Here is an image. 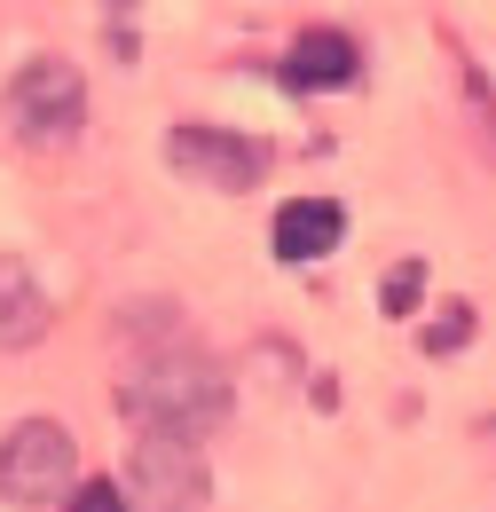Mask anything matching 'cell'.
Segmentation results:
<instances>
[{
	"label": "cell",
	"mask_w": 496,
	"mask_h": 512,
	"mask_svg": "<svg viewBox=\"0 0 496 512\" xmlns=\"http://www.w3.org/2000/svg\"><path fill=\"white\" fill-rule=\"evenodd\" d=\"M166 166L182 182H205V190L237 197L252 182H268V142L260 134H237V127H174L166 134Z\"/></svg>",
	"instance_id": "cell-5"
},
{
	"label": "cell",
	"mask_w": 496,
	"mask_h": 512,
	"mask_svg": "<svg viewBox=\"0 0 496 512\" xmlns=\"http://www.w3.org/2000/svg\"><path fill=\"white\" fill-rule=\"evenodd\" d=\"M79 489V442L56 418H16L0 434V505L16 512H56Z\"/></svg>",
	"instance_id": "cell-2"
},
{
	"label": "cell",
	"mask_w": 496,
	"mask_h": 512,
	"mask_svg": "<svg viewBox=\"0 0 496 512\" xmlns=\"http://www.w3.org/2000/svg\"><path fill=\"white\" fill-rule=\"evenodd\" d=\"M465 339H473V308L465 300H441L434 323H426V355H457Z\"/></svg>",
	"instance_id": "cell-10"
},
{
	"label": "cell",
	"mask_w": 496,
	"mask_h": 512,
	"mask_svg": "<svg viewBox=\"0 0 496 512\" xmlns=\"http://www.w3.org/2000/svg\"><path fill=\"white\" fill-rule=\"evenodd\" d=\"M355 71H363V48L339 24H308L284 48V87H300V95H339V87H355Z\"/></svg>",
	"instance_id": "cell-6"
},
{
	"label": "cell",
	"mask_w": 496,
	"mask_h": 512,
	"mask_svg": "<svg viewBox=\"0 0 496 512\" xmlns=\"http://www.w3.org/2000/svg\"><path fill=\"white\" fill-rule=\"evenodd\" d=\"M449 56H457V87H465V111H473V134L489 142V158H496V87L481 79V64L465 56V40H449Z\"/></svg>",
	"instance_id": "cell-9"
},
{
	"label": "cell",
	"mask_w": 496,
	"mask_h": 512,
	"mask_svg": "<svg viewBox=\"0 0 496 512\" xmlns=\"http://www.w3.org/2000/svg\"><path fill=\"white\" fill-rule=\"evenodd\" d=\"M63 512H134V505H126V481H79L63 497Z\"/></svg>",
	"instance_id": "cell-12"
},
{
	"label": "cell",
	"mask_w": 496,
	"mask_h": 512,
	"mask_svg": "<svg viewBox=\"0 0 496 512\" xmlns=\"http://www.w3.org/2000/svg\"><path fill=\"white\" fill-rule=\"evenodd\" d=\"M418 284H426V260H402V268L378 284V308H386V316H410V308H418Z\"/></svg>",
	"instance_id": "cell-11"
},
{
	"label": "cell",
	"mask_w": 496,
	"mask_h": 512,
	"mask_svg": "<svg viewBox=\"0 0 496 512\" xmlns=\"http://www.w3.org/2000/svg\"><path fill=\"white\" fill-rule=\"evenodd\" d=\"M339 237H347V213H339L331 197H292V205L268 221V253L284 260V268L331 260V253H339Z\"/></svg>",
	"instance_id": "cell-7"
},
{
	"label": "cell",
	"mask_w": 496,
	"mask_h": 512,
	"mask_svg": "<svg viewBox=\"0 0 496 512\" xmlns=\"http://www.w3.org/2000/svg\"><path fill=\"white\" fill-rule=\"evenodd\" d=\"M126 505H134V512H213L205 449L182 442V434H134V457H126Z\"/></svg>",
	"instance_id": "cell-4"
},
{
	"label": "cell",
	"mask_w": 496,
	"mask_h": 512,
	"mask_svg": "<svg viewBox=\"0 0 496 512\" xmlns=\"http://www.w3.org/2000/svg\"><path fill=\"white\" fill-rule=\"evenodd\" d=\"M0 111H8L16 142L63 150V142H79V127H87V79H79V64H63V56H32V64H16Z\"/></svg>",
	"instance_id": "cell-3"
},
{
	"label": "cell",
	"mask_w": 496,
	"mask_h": 512,
	"mask_svg": "<svg viewBox=\"0 0 496 512\" xmlns=\"http://www.w3.org/2000/svg\"><path fill=\"white\" fill-rule=\"evenodd\" d=\"M237 410V386H229V363L205 355L182 331H158V339H134L119 371V418L134 434H182V442H205L213 426H229Z\"/></svg>",
	"instance_id": "cell-1"
},
{
	"label": "cell",
	"mask_w": 496,
	"mask_h": 512,
	"mask_svg": "<svg viewBox=\"0 0 496 512\" xmlns=\"http://www.w3.org/2000/svg\"><path fill=\"white\" fill-rule=\"evenodd\" d=\"M48 323H56V308H48L40 276H32L16 253H0V347H40Z\"/></svg>",
	"instance_id": "cell-8"
}]
</instances>
